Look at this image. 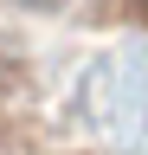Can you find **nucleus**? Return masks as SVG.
Returning <instances> with one entry per match:
<instances>
[{
  "instance_id": "f257e3e1",
  "label": "nucleus",
  "mask_w": 148,
  "mask_h": 155,
  "mask_svg": "<svg viewBox=\"0 0 148 155\" xmlns=\"http://www.w3.org/2000/svg\"><path fill=\"white\" fill-rule=\"evenodd\" d=\"M13 7H26V13H58V7H71V0H13Z\"/></svg>"
}]
</instances>
